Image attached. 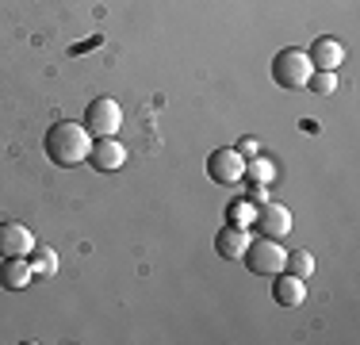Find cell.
<instances>
[{"label":"cell","mask_w":360,"mask_h":345,"mask_svg":"<svg viewBox=\"0 0 360 345\" xmlns=\"http://www.w3.org/2000/svg\"><path fill=\"white\" fill-rule=\"evenodd\" d=\"M89 153H92V134L84 123L62 119V123H54L46 131V158L54 161V165L73 169V165H81V161H89Z\"/></svg>","instance_id":"6da1fadb"},{"label":"cell","mask_w":360,"mask_h":345,"mask_svg":"<svg viewBox=\"0 0 360 345\" xmlns=\"http://www.w3.org/2000/svg\"><path fill=\"white\" fill-rule=\"evenodd\" d=\"M311 73H314V65H311V58H307V50L288 46V50H280V54L272 58V81H276L280 89H288V92L307 89Z\"/></svg>","instance_id":"7a4b0ae2"},{"label":"cell","mask_w":360,"mask_h":345,"mask_svg":"<svg viewBox=\"0 0 360 345\" xmlns=\"http://www.w3.org/2000/svg\"><path fill=\"white\" fill-rule=\"evenodd\" d=\"M242 261L257 276H280L284 272V261H288V249L280 246V238H257V242H250Z\"/></svg>","instance_id":"3957f363"},{"label":"cell","mask_w":360,"mask_h":345,"mask_svg":"<svg viewBox=\"0 0 360 345\" xmlns=\"http://www.w3.org/2000/svg\"><path fill=\"white\" fill-rule=\"evenodd\" d=\"M84 127H89L92 138H115V131L123 127V108L111 96H96L84 111Z\"/></svg>","instance_id":"277c9868"},{"label":"cell","mask_w":360,"mask_h":345,"mask_svg":"<svg viewBox=\"0 0 360 345\" xmlns=\"http://www.w3.org/2000/svg\"><path fill=\"white\" fill-rule=\"evenodd\" d=\"M207 177L215 184H238L245 177V158L238 150H215L207 158Z\"/></svg>","instance_id":"5b68a950"},{"label":"cell","mask_w":360,"mask_h":345,"mask_svg":"<svg viewBox=\"0 0 360 345\" xmlns=\"http://www.w3.org/2000/svg\"><path fill=\"white\" fill-rule=\"evenodd\" d=\"M39 242L23 222H0V257H31Z\"/></svg>","instance_id":"8992f818"},{"label":"cell","mask_w":360,"mask_h":345,"mask_svg":"<svg viewBox=\"0 0 360 345\" xmlns=\"http://www.w3.org/2000/svg\"><path fill=\"white\" fill-rule=\"evenodd\" d=\"M257 230H261L264 238H288L291 234V211L284 203H261L257 207Z\"/></svg>","instance_id":"52a82bcc"},{"label":"cell","mask_w":360,"mask_h":345,"mask_svg":"<svg viewBox=\"0 0 360 345\" xmlns=\"http://www.w3.org/2000/svg\"><path fill=\"white\" fill-rule=\"evenodd\" d=\"M272 299H276V307H303L307 303V280L303 276H291V272L272 276Z\"/></svg>","instance_id":"ba28073f"},{"label":"cell","mask_w":360,"mask_h":345,"mask_svg":"<svg viewBox=\"0 0 360 345\" xmlns=\"http://www.w3.org/2000/svg\"><path fill=\"white\" fill-rule=\"evenodd\" d=\"M250 227H222L219 234H215V249H219V257H226V261H242L245 257V249H250Z\"/></svg>","instance_id":"9c48e42d"},{"label":"cell","mask_w":360,"mask_h":345,"mask_svg":"<svg viewBox=\"0 0 360 345\" xmlns=\"http://www.w3.org/2000/svg\"><path fill=\"white\" fill-rule=\"evenodd\" d=\"M89 161H92V169H100V172H115V169H123L127 150H123V142H115V138H96Z\"/></svg>","instance_id":"30bf717a"},{"label":"cell","mask_w":360,"mask_h":345,"mask_svg":"<svg viewBox=\"0 0 360 345\" xmlns=\"http://www.w3.org/2000/svg\"><path fill=\"white\" fill-rule=\"evenodd\" d=\"M31 280H35V272H31L27 257H0V288L20 291V288H27Z\"/></svg>","instance_id":"8fae6325"},{"label":"cell","mask_w":360,"mask_h":345,"mask_svg":"<svg viewBox=\"0 0 360 345\" xmlns=\"http://www.w3.org/2000/svg\"><path fill=\"white\" fill-rule=\"evenodd\" d=\"M307 58H311L314 69H338L341 62H345V46H341L338 39H330V34H322V39L311 42Z\"/></svg>","instance_id":"7c38bea8"},{"label":"cell","mask_w":360,"mask_h":345,"mask_svg":"<svg viewBox=\"0 0 360 345\" xmlns=\"http://www.w3.org/2000/svg\"><path fill=\"white\" fill-rule=\"evenodd\" d=\"M272 177H276V169H272L264 158H250V161H245V177L242 180H250L257 192H264V188L272 184Z\"/></svg>","instance_id":"4fadbf2b"},{"label":"cell","mask_w":360,"mask_h":345,"mask_svg":"<svg viewBox=\"0 0 360 345\" xmlns=\"http://www.w3.org/2000/svg\"><path fill=\"white\" fill-rule=\"evenodd\" d=\"M27 261H31V272L42 276V280H46V276H58V253L50 246H35Z\"/></svg>","instance_id":"5bb4252c"},{"label":"cell","mask_w":360,"mask_h":345,"mask_svg":"<svg viewBox=\"0 0 360 345\" xmlns=\"http://www.w3.org/2000/svg\"><path fill=\"white\" fill-rule=\"evenodd\" d=\"M257 207H261L257 200H234L226 207V219L234 222V227H253V222H257Z\"/></svg>","instance_id":"9a60e30c"},{"label":"cell","mask_w":360,"mask_h":345,"mask_svg":"<svg viewBox=\"0 0 360 345\" xmlns=\"http://www.w3.org/2000/svg\"><path fill=\"white\" fill-rule=\"evenodd\" d=\"M284 272H291V276H314V257L307 253V249H291L288 253V261H284Z\"/></svg>","instance_id":"2e32d148"},{"label":"cell","mask_w":360,"mask_h":345,"mask_svg":"<svg viewBox=\"0 0 360 345\" xmlns=\"http://www.w3.org/2000/svg\"><path fill=\"white\" fill-rule=\"evenodd\" d=\"M307 84H311V92H319V96H333V92H338V69H314Z\"/></svg>","instance_id":"e0dca14e"},{"label":"cell","mask_w":360,"mask_h":345,"mask_svg":"<svg viewBox=\"0 0 360 345\" xmlns=\"http://www.w3.org/2000/svg\"><path fill=\"white\" fill-rule=\"evenodd\" d=\"M238 153H242V158H257V138H242Z\"/></svg>","instance_id":"ac0fdd59"}]
</instances>
